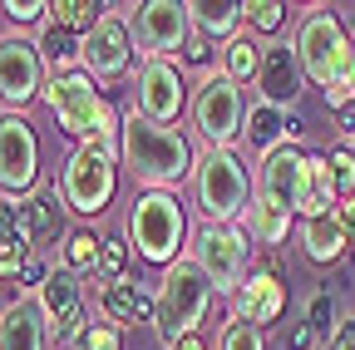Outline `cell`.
I'll return each mask as SVG.
<instances>
[{
  "label": "cell",
  "instance_id": "1",
  "mask_svg": "<svg viewBox=\"0 0 355 350\" xmlns=\"http://www.w3.org/2000/svg\"><path fill=\"white\" fill-rule=\"evenodd\" d=\"M119 168L133 183H144V193H178L183 183H193L198 153L178 123H153L128 109L119 134Z\"/></svg>",
  "mask_w": 355,
  "mask_h": 350
},
{
  "label": "cell",
  "instance_id": "2",
  "mask_svg": "<svg viewBox=\"0 0 355 350\" xmlns=\"http://www.w3.org/2000/svg\"><path fill=\"white\" fill-rule=\"evenodd\" d=\"M301 163H306V153L296 143L266 153L257 163L252 207H247L242 222L261 247H282L291 237V217H301Z\"/></svg>",
  "mask_w": 355,
  "mask_h": 350
},
{
  "label": "cell",
  "instance_id": "3",
  "mask_svg": "<svg viewBox=\"0 0 355 350\" xmlns=\"http://www.w3.org/2000/svg\"><path fill=\"white\" fill-rule=\"evenodd\" d=\"M44 104L60 119V128L79 143H99L119 158V134H123V114H114V104L94 89V79L84 69L74 74H50L44 84Z\"/></svg>",
  "mask_w": 355,
  "mask_h": 350
},
{
  "label": "cell",
  "instance_id": "4",
  "mask_svg": "<svg viewBox=\"0 0 355 350\" xmlns=\"http://www.w3.org/2000/svg\"><path fill=\"white\" fill-rule=\"evenodd\" d=\"M193 207L207 227H237L252 207V173L237 148H202L193 168Z\"/></svg>",
  "mask_w": 355,
  "mask_h": 350
},
{
  "label": "cell",
  "instance_id": "5",
  "mask_svg": "<svg viewBox=\"0 0 355 350\" xmlns=\"http://www.w3.org/2000/svg\"><path fill=\"white\" fill-rule=\"evenodd\" d=\"M128 247L139 252L148 267H173L188 252V207L178 193H139L128 207Z\"/></svg>",
  "mask_w": 355,
  "mask_h": 350
},
{
  "label": "cell",
  "instance_id": "6",
  "mask_svg": "<svg viewBox=\"0 0 355 350\" xmlns=\"http://www.w3.org/2000/svg\"><path fill=\"white\" fill-rule=\"evenodd\" d=\"M212 296H217V291H212L207 272L198 267L193 256L173 261V267L163 272V281H158V311H153L158 340L173 350L183 335H198V326H202V316H207Z\"/></svg>",
  "mask_w": 355,
  "mask_h": 350
},
{
  "label": "cell",
  "instance_id": "7",
  "mask_svg": "<svg viewBox=\"0 0 355 350\" xmlns=\"http://www.w3.org/2000/svg\"><path fill=\"white\" fill-rule=\"evenodd\" d=\"M188 119H193L198 139L207 148H237L242 128H247V94H242V84L227 79L222 69L202 74L198 89H193V104H188Z\"/></svg>",
  "mask_w": 355,
  "mask_h": 350
},
{
  "label": "cell",
  "instance_id": "8",
  "mask_svg": "<svg viewBox=\"0 0 355 350\" xmlns=\"http://www.w3.org/2000/svg\"><path fill=\"white\" fill-rule=\"evenodd\" d=\"M291 45H296V60H301L306 79H311V84H321V89H326V84L350 64V55H355L350 35H345L340 15H336L331 6H311V10L296 20Z\"/></svg>",
  "mask_w": 355,
  "mask_h": 350
},
{
  "label": "cell",
  "instance_id": "9",
  "mask_svg": "<svg viewBox=\"0 0 355 350\" xmlns=\"http://www.w3.org/2000/svg\"><path fill=\"white\" fill-rule=\"evenodd\" d=\"M119 193V158L99 143H79L69 158H64V173H60V198L74 217H99Z\"/></svg>",
  "mask_w": 355,
  "mask_h": 350
},
{
  "label": "cell",
  "instance_id": "10",
  "mask_svg": "<svg viewBox=\"0 0 355 350\" xmlns=\"http://www.w3.org/2000/svg\"><path fill=\"white\" fill-rule=\"evenodd\" d=\"M193 252V261L207 272V281H212V291L217 296H237V286L247 281V252H252V237L242 232V227H198L193 232V242H188Z\"/></svg>",
  "mask_w": 355,
  "mask_h": 350
},
{
  "label": "cell",
  "instance_id": "11",
  "mask_svg": "<svg viewBox=\"0 0 355 350\" xmlns=\"http://www.w3.org/2000/svg\"><path fill=\"white\" fill-rule=\"evenodd\" d=\"M44 84H50V69H44L35 40L20 30L0 35V104L6 114H20L35 99H44Z\"/></svg>",
  "mask_w": 355,
  "mask_h": 350
},
{
  "label": "cell",
  "instance_id": "12",
  "mask_svg": "<svg viewBox=\"0 0 355 350\" xmlns=\"http://www.w3.org/2000/svg\"><path fill=\"white\" fill-rule=\"evenodd\" d=\"M40 188V139L20 114H0V198H30Z\"/></svg>",
  "mask_w": 355,
  "mask_h": 350
},
{
  "label": "cell",
  "instance_id": "13",
  "mask_svg": "<svg viewBox=\"0 0 355 350\" xmlns=\"http://www.w3.org/2000/svg\"><path fill=\"white\" fill-rule=\"evenodd\" d=\"M193 99H188V84L183 69L173 60H144L139 74H133V114H144L153 123H178Z\"/></svg>",
  "mask_w": 355,
  "mask_h": 350
},
{
  "label": "cell",
  "instance_id": "14",
  "mask_svg": "<svg viewBox=\"0 0 355 350\" xmlns=\"http://www.w3.org/2000/svg\"><path fill=\"white\" fill-rule=\"evenodd\" d=\"M133 40H139L144 60H173L178 50H188L193 40V20L183 0H148L133 15Z\"/></svg>",
  "mask_w": 355,
  "mask_h": 350
},
{
  "label": "cell",
  "instance_id": "15",
  "mask_svg": "<svg viewBox=\"0 0 355 350\" xmlns=\"http://www.w3.org/2000/svg\"><path fill=\"white\" fill-rule=\"evenodd\" d=\"M133 45H139V40H133L128 20L109 10L94 30L84 35V55H79V64H84V74L94 79V84H99V79H123V74L133 69V55H139Z\"/></svg>",
  "mask_w": 355,
  "mask_h": 350
},
{
  "label": "cell",
  "instance_id": "16",
  "mask_svg": "<svg viewBox=\"0 0 355 350\" xmlns=\"http://www.w3.org/2000/svg\"><path fill=\"white\" fill-rule=\"evenodd\" d=\"M40 311H44V326H50V340L55 345H69L79 331H84V286L74 272H50V281H44L40 291Z\"/></svg>",
  "mask_w": 355,
  "mask_h": 350
},
{
  "label": "cell",
  "instance_id": "17",
  "mask_svg": "<svg viewBox=\"0 0 355 350\" xmlns=\"http://www.w3.org/2000/svg\"><path fill=\"white\" fill-rule=\"evenodd\" d=\"M306 89V69L296 60V45L286 40H266V55H261V74H257V94L261 104L272 109H291Z\"/></svg>",
  "mask_w": 355,
  "mask_h": 350
},
{
  "label": "cell",
  "instance_id": "18",
  "mask_svg": "<svg viewBox=\"0 0 355 350\" xmlns=\"http://www.w3.org/2000/svg\"><path fill=\"white\" fill-rule=\"evenodd\" d=\"M282 311H286V286H282V277H277L272 267L247 272V281H242L237 296H232V316H242V321H252L257 331H266V326L282 321Z\"/></svg>",
  "mask_w": 355,
  "mask_h": 350
},
{
  "label": "cell",
  "instance_id": "19",
  "mask_svg": "<svg viewBox=\"0 0 355 350\" xmlns=\"http://www.w3.org/2000/svg\"><path fill=\"white\" fill-rule=\"evenodd\" d=\"M44 340H50V326L35 291H20L10 306H0V350H44Z\"/></svg>",
  "mask_w": 355,
  "mask_h": 350
},
{
  "label": "cell",
  "instance_id": "20",
  "mask_svg": "<svg viewBox=\"0 0 355 350\" xmlns=\"http://www.w3.org/2000/svg\"><path fill=\"white\" fill-rule=\"evenodd\" d=\"M301 128H306V123H301L291 109H272V104H261V99H257V104L247 109V128H242V139H247V148H252V153H261V158H266V153L286 148L291 139H301Z\"/></svg>",
  "mask_w": 355,
  "mask_h": 350
},
{
  "label": "cell",
  "instance_id": "21",
  "mask_svg": "<svg viewBox=\"0 0 355 350\" xmlns=\"http://www.w3.org/2000/svg\"><path fill=\"white\" fill-rule=\"evenodd\" d=\"M158 311V296L148 286H139L133 277L114 281V286H99V316L114 321V326H133V321H153Z\"/></svg>",
  "mask_w": 355,
  "mask_h": 350
},
{
  "label": "cell",
  "instance_id": "22",
  "mask_svg": "<svg viewBox=\"0 0 355 350\" xmlns=\"http://www.w3.org/2000/svg\"><path fill=\"white\" fill-rule=\"evenodd\" d=\"M336 207H340V193H336V178H331V158L306 153V163H301V222L306 217H326Z\"/></svg>",
  "mask_w": 355,
  "mask_h": 350
},
{
  "label": "cell",
  "instance_id": "23",
  "mask_svg": "<svg viewBox=\"0 0 355 350\" xmlns=\"http://www.w3.org/2000/svg\"><path fill=\"white\" fill-rule=\"evenodd\" d=\"M64 212H69V207H64V198H60L55 188H35L30 198H15V217H20L30 247H35V242H50V237L60 232V217H64Z\"/></svg>",
  "mask_w": 355,
  "mask_h": 350
},
{
  "label": "cell",
  "instance_id": "24",
  "mask_svg": "<svg viewBox=\"0 0 355 350\" xmlns=\"http://www.w3.org/2000/svg\"><path fill=\"white\" fill-rule=\"evenodd\" d=\"M345 247H350V237H345V227H340L336 212H326V217H306V222H301V252L316 261V267H331V261H340Z\"/></svg>",
  "mask_w": 355,
  "mask_h": 350
},
{
  "label": "cell",
  "instance_id": "25",
  "mask_svg": "<svg viewBox=\"0 0 355 350\" xmlns=\"http://www.w3.org/2000/svg\"><path fill=\"white\" fill-rule=\"evenodd\" d=\"M188 20L207 40H232V35H242L237 25L247 20V6L242 0H188Z\"/></svg>",
  "mask_w": 355,
  "mask_h": 350
},
{
  "label": "cell",
  "instance_id": "26",
  "mask_svg": "<svg viewBox=\"0 0 355 350\" xmlns=\"http://www.w3.org/2000/svg\"><path fill=\"white\" fill-rule=\"evenodd\" d=\"M35 45H40V60H44V69H50V74H74V69H84V64H79L84 40H79L74 30L55 25V20H44V30H40Z\"/></svg>",
  "mask_w": 355,
  "mask_h": 350
},
{
  "label": "cell",
  "instance_id": "27",
  "mask_svg": "<svg viewBox=\"0 0 355 350\" xmlns=\"http://www.w3.org/2000/svg\"><path fill=\"white\" fill-rule=\"evenodd\" d=\"M261 55H266V45L252 35V30H242V35H232L227 45H222V74L227 79H237V84H257V74H261Z\"/></svg>",
  "mask_w": 355,
  "mask_h": 350
},
{
  "label": "cell",
  "instance_id": "28",
  "mask_svg": "<svg viewBox=\"0 0 355 350\" xmlns=\"http://www.w3.org/2000/svg\"><path fill=\"white\" fill-rule=\"evenodd\" d=\"M99 252H104V237L74 227V232H64L60 261H64V272H74V277H94L99 272Z\"/></svg>",
  "mask_w": 355,
  "mask_h": 350
},
{
  "label": "cell",
  "instance_id": "29",
  "mask_svg": "<svg viewBox=\"0 0 355 350\" xmlns=\"http://www.w3.org/2000/svg\"><path fill=\"white\" fill-rule=\"evenodd\" d=\"M104 15H109V6H99V0H50V20L64 25V30H74L79 40L94 30Z\"/></svg>",
  "mask_w": 355,
  "mask_h": 350
},
{
  "label": "cell",
  "instance_id": "30",
  "mask_svg": "<svg viewBox=\"0 0 355 350\" xmlns=\"http://www.w3.org/2000/svg\"><path fill=\"white\" fill-rule=\"evenodd\" d=\"M69 350H123V326L114 321H84V331L69 340Z\"/></svg>",
  "mask_w": 355,
  "mask_h": 350
},
{
  "label": "cell",
  "instance_id": "31",
  "mask_svg": "<svg viewBox=\"0 0 355 350\" xmlns=\"http://www.w3.org/2000/svg\"><path fill=\"white\" fill-rule=\"evenodd\" d=\"M217 350H266V335H261L252 321L227 316V321H222V331H217Z\"/></svg>",
  "mask_w": 355,
  "mask_h": 350
},
{
  "label": "cell",
  "instance_id": "32",
  "mask_svg": "<svg viewBox=\"0 0 355 350\" xmlns=\"http://www.w3.org/2000/svg\"><path fill=\"white\" fill-rule=\"evenodd\" d=\"M104 286L123 281L128 277V242L123 237H104V252H99V272H94Z\"/></svg>",
  "mask_w": 355,
  "mask_h": 350
},
{
  "label": "cell",
  "instance_id": "33",
  "mask_svg": "<svg viewBox=\"0 0 355 350\" xmlns=\"http://www.w3.org/2000/svg\"><path fill=\"white\" fill-rule=\"evenodd\" d=\"M247 25H252V35H277L286 25V6H282V0H252V6H247Z\"/></svg>",
  "mask_w": 355,
  "mask_h": 350
},
{
  "label": "cell",
  "instance_id": "34",
  "mask_svg": "<svg viewBox=\"0 0 355 350\" xmlns=\"http://www.w3.org/2000/svg\"><path fill=\"white\" fill-rule=\"evenodd\" d=\"M306 326L316 331V335L340 326V316H336V296H331L326 286H321V291H311V301H306Z\"/></svg>",
  "mask_w": 355,
  "mask_h": 350
},
{
  "label": "cell",
  "instance_id": "35",
  "mask_svg": "<svg viewBox=\"0 0 355 350\" xmlns=\"http://www.w3.org/2000/svg\"><path fill=\"white\" fill-rule=\"evenodd\" d=\"M355 104V55H350V64L326 84V109L331 114H340V109H350Z\"/></svg>",
  "mask_w": 355,
  "mask_h": 350
},
{
  "label": "cell",
  "instance_id": "36",
  "mask_svg": "<svg viewBox=\"0 0 355 350\" xmlns=\"http://www.w3.org/2000/svg\"><path fill=\"white\" fill-rule=\"evenodd\" d=\"M326 158H331L336 193H340V198H355V148H345V143H340V148H331Z\"/></svg>",
  "mask_w": 355,
  "mask_h": 350
},
{
  "label": "cell",
  "instance_id": "37",
  "mask_svg": "<svg viewBox=\"0 0 355 350\" xmlns=\"http://www.w3.org/2000/svg\"><path fill=\"white\" fill-rule=\"evenodd\" d=\"M0 10L10 15V25H44L50 20V0H6Z\"/></svg>",
  "mask_w": 355,
  "mask_h": 350
},
{
  "label": "cell",
  "instance_id": "38",
  "mask_svg": "<svg viewBox=\"0 0 355 350\" xmlns=\"http://www.w3.org/2000/svg\"><path fill=\"white\" fill-rule=\"evenodd\" d=\"M15 281H25L30 291H40L44 281H50V267H44V261H40V256H30V261H25V267H20V277H15Z\"/></svg>",
  "mask_w": 355,
  "mask_h": 350
},
{
  "label": "cell",
  "instance_id": "39",
  "mask_svg": "<svg viewBox=\"0 0 355 350\" xmlns=\"http://www.w3.org/2000/svg\"><path fill=\"white\" fill-rule=\"evenodd\" d=\"M326 350H355V316H340V326L331 331Z\"/></svg>",
  "mask_w": 355,
  "mask_h": 350
},
{
  "label": "cell",
  "instance_id": "40",
  "mask_svg": "<svg viewBox=\"0 0 355 350\" xmlns=\"http://www.w3.org/2000/svg\"><path fill=\"white\" fill-rule=\"evenodd\" d=\"M286 350H316V331H311L306 321L286 331Z\"/></svg>",
  "mask_w": 355,
  "mask_h": 350
},
{
  "label": "cell",
  "instance_id": "41",
  "mask_svg": "<svg viewBox=\"0 0 355 350\" xmlns=\"http://www.w3.org/2000/svg\"><path fill=\"white\" fill-rule=\"evenodd\" d=\"M183 55H188V60H193V64H207V55H212V40H207V35H198V30H193V40H188V50H183Z\"/></svg>",
  "mask_w": 355,
  "mask_h": 350
},
{
  "label": "cell",
  "instance_id": "42",
  "mask_svg": "<svg viewBox=\"0 0 355 350\" xmlns=\"http://www.w3.org/2000/svg\"><path fill=\"white\" fill-rule=\"evenodd\" d=\"M336 217H340V227H345V237L355 242V198H340V207H336Z\"/></svg>",
  "mask_w": 355,
  "mask_h": 350
},
{
  "label": "cell",
  "instance_id": "43",
  "mask_svg": "<svg viewBox=\"0 0 355 350\" xmlns=\"http://www.w3.org/2000/svg\"><path fill=\"white\" fill-rule=\"evenodd\" d=\"M173 350H207V340H202V335H183V340H178Z\"/></svg>",
  "mask_w": 355,
  "mask_h": 350
}]
</instances>
